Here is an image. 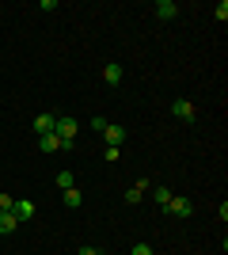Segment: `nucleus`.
I'll use <instances>...</instances> for the list:
<instances>
[{"label":"nucleus","instance_id":"f257e3e1","mask_svg":"<svg viewBox=\"0 0 228 255\" xmlns=\"http://www.w3.org/2000/svg\"><path fill=\"white\" fill-rule=\"evenodd\" d=\"M76 118H57L54 122V133L61 137V149H73V141H76Z\"/></svg>","mask_w":228,"mask_h":255},{"label":"nucleus","instance_id":"f03ea898","mask_svg":"<svg viewBox=\"0 0 228 255\" xmlns=\"http://www.w3.org/2000/svg\"><path fill=\"white\" fill-rule=\"evenodd\" d=\"M163 210L171 213V217H190V198L186 194H171V202L163 206Z\"/></svg>","mask_w":228,"mask_h":255},{"label":"nucleus","instance_id":"7ed1b4c3","mask_svg":"<svg viewBox=\"0 0 228 255\" xmlns=\"http://www.w3.org/2000/svg\"><path fill=\"white\" fill-rule=\"evenodd\" d=\"M171 115L179 118V122H194L198 111H194V103H190V99H175V103H171Z\"/></svg>","mask_w":228,"mask_h":255},{"label":"nucleus","instance_id":"20e7f679","mask_svg":"<svg viewBox=\"0 0 228 255\" xmlns=\"http://www.w3.org/2000/svg\"><path fill=\"white\" fill-rule=\"evenodd\" d=\"M103 137H107V145H110V149H122V145H126V129L110 122V126L103 129Z\"/></svg>","mask_w":228,"mask_h":255},{"label":"nucleus","instance_id":"39448f33","mask_svg":"<svg viewBox=\"0 0 228 255\" xmlns=\"http://www.w3.org/2000/svg\"><path fill=\"white\" fill-rule=\"evenodd\" d=\"M11 213H15V221H31V217H34V206L23 202V198H15V202H11Z\"/></svg>","mask_w":228,"mask_h":255},{"label":"nucleus","instance_id":"423d86ee","mask_svg":"<svg viewBox=\"0 0 228 255\" xmlns=\"http://www.w3.org/2000/svg\"><path fill=\"white\" fill-rule=\"evenodd\" d=\"M156 15H160V19H175V15H179V4H175V0H156Z\"/></svg>","mask_w":228,"mask_h":255},{"label":"nucleus","instance_id":"0eeeda50","mask_svg":"<svg viewBox=\"0 0 228 255\" xmlns=\"http://www.w3.org/2000/svg\"><path fill=\"white\" fill-rule=\"evenodd\" d=\"M54 122H57V115H38L34 118V133L42 137V133H54Z\"/></svg>","mask_w":228,"mask_h":255},{"label":"nucleus","instance_id":"6e6552de","mask_svg":"<svg viewBox=\"0 0 228 255\" xmlns=\"http://www.w3.org/2000/svg\"><path fill=\"white\" fill-rule=\"evenodd\" d=\"M38 149L42 152H57L61 149V137H57V133H42V137H38Z\"/></svg>","mask_w":228,"mask_h":255},{"label":"nucleus","instance_id":"1a4fd4ad","mask_svg":"<svg viewBox=\"0 0 228 255\" xmlns=\"http://www.w3.org/2000/svg\"><path fill=\"white\" fill-rule=\"evenodd\" d=\"M19 229V221H15V213H0V236H11Z\"/></svg>","mask_w":228,"mask_h":255},{"label":"nucleus","instance_id":"9d476101","mask_svg":"<svg viewBox=\"0 0 228 255\" xmlns=\"http://www.w3.org/2000/svg\"><path fill=\"white\" fill-rule=\"evenodd\" d=\"M103 80H107V84H122V65L110 61L107 69H103Z\"/></svg>","mask_w":228,"mask_h":255},{"label":"nucleus","instance_id":"9b49d317","mask_svg":"<svg viewBox=\"0 0 228 255\" xmlns=\"http://www.w3.org/2000/svg\"><path fill=\"white\" fill-rule=\"evenodd\" d=\"M61 198H65V206H69V210H76V206L84 202V194L76 191V187H69V191H65V194H61Z\"/></svg>","mask_w":228,"mask_h":255},{"label":"nucleus","instance_id":"f8f14e48","mask_svg":"<svg viewBox=\"0 0 228 255\" xmlns=\"http://www.w3.org/2000/svg\"><path fill=\"white\" fill-rule=\"evenodd\" d=\"M152 198H156V206L163 210V206L171 202V191H167V187H152Z\"/></svg>","mask_w":228,"mask_h":255},{"label":"nucleus","instance_id":"ddd939ff","mask_svg":"<svg viewBox=\"0 0 228 255\" xmlns=\"http://www.w3.org/2000/svg\"><path fill=\"white\" fill-rule=\"evenodd\" d=\"M57 187H61V191H69V187H76L73 171H57Z\"/></svg>","mask_w":228,"mask_h":255},{"label":"nucleus","instance_id":"4468645a","mask_svg":"<svg viewBox=\"0 0 228 255\" xmlns=\"http://www.w3.org/2000/svg\"><path fill=\"white\" fill-rule=\"evenodd\" d=\"M110 126V122H107V118H103V115H95V118H91V129H95V133H103V129H107Z\"/></svg>","mask_w":228,"mask_h":255},{"label":"nucleus","instance_id":"2eb2a0df","mask_svg":"<svg viewBox=\"0 0 228 255\" xmlns=\"http://www.w3.org/2000/svg\"><path fill=\"white\" fill-rule=\"evenodd\" d=\"M141 198H145V191H137V187H133V191H126V202H130V206H137Z\"/></svg>","mask_w":228,"mask_h":255},{"label":"nucleus","instance_id":"dca6fc26","mask_svg":"<svg viewBox=\"0 0 228 255\" xmlns=\"http://www.w3.org/2000/svg\"><path fill=\"white\" fill-rule=\"evenodd\" d=\"M11 202H15L11 194H0V213H11Z\"/></svg>","mask_w":228,"mask_h":255},{"label":"nucleus","instance_id":"f3484780","mask_svg":"<svg viewBox=\"0 0 228 255\" xmlns=\"http://www.w3.org/2000/svg\"><path fill=\"white\" fill-rule=\"evenodd\" d=\"M213 15H217V19H221V23H225V19H228V4H225V0H221L217 8H213Z\"/></svg>","mask_w":228,"mask_h":255},{"label":"nucleus","instance_id":"a211bd4d","mask_svg":"<svg viewBox=\"0 0 228 255\" xmlns=\"http://www.w3.org/2000/svg\"><path fill=\"white\" fill-rule=\"evenodd\" d=\"M130 255H152V248H149V244H133Z\"/></svg>","mask_w":228,"mask_h":255},{"label":"nucleus","instance_id":"6ab92c4d","mask_svg":"<svg viewBox=\"0 0 228 255\" xmlns=\"http://www.w3.org/2000/svg\"><path fill=\"white\" fill-rule=\"evenodd\" d=\"M76 255H99V252H95V248H91V244H84V248H80V252H76Z\"/></svg>","mask_w":228,"mask_h":255},{"label":"nucleus","instance_id":"aec40b11","mask_svg":"<svg viewBox=\"0 0 228 255\" xmlns=\"http://www.w3.org/2000/svg\"><path fill=\"white\" fill-rule=\"evenodd\" d=\"M99 255H103V252H99Z\"/></svg>","mask_w":228,"mask_h":255}]
</instances>
